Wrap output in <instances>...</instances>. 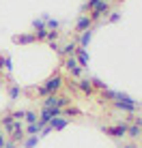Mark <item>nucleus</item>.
I'll return each mask as SVG.
<instances>
[{"label": "nucleus", "instance_id": "1", "mask_svg": "<svg viewBox=\"0 0 142 148\" xmlns=\"http://www.w3.org/2000/svg\"><path fill=\"white\" fill-rule=\"evenodd\" d=\"M63 86V77L60 75H54V77H50L45 84L39 88V97H48V95H56V90Z\"/></svg>", "mask_w": 142, "mask_h": 148}, {"label": "nucleus", "instance_id": "2", "mask_svg": "<svg viewBox=\"0 0 142 148\" xmlns=\"http://www.w3.org/2000/svg\"><path fill=\"white\" fill-rule=\"evenodd\" d=\"M108 13H110V2H108V0H95V4H93V13H90L88 17L95 22V19H99L101 15H108Z\"/></svg>", "mask_w": 142, "mask_h": 148}, {"label": "nucleus", "instance_id": "3", "mask_svg": "<svg viewBox=\"0 0 142 148\" xmlns=\"http://www.w3.org/2000/svg\"><path fill=\"white\" fill-rule=\"evenodd\" d=\"M127 127L129 125H116V127H101V131H103L105 135H110V137H125L127 135Z\"/></svg>", "mask_w": 142, "mask_h": 148}, {"label": "nucleus", "instance_id": "4", "mask_svg": "<svg viewBox=\"0 0 142 148\" xmlns=\"http://www.w3.org/2000/svg\"><path fill=\"white\" fill-rule=\"evenodd\" d=\"M65 67L71 71V75H73V77H80V75H82V69H80V64H78V60H75V56H67V60H65Z\"/></svg>", "mask_w": 142, "mask_h": 148}, {"label": "nucleus", "instance_id": "5", "mask_svg": "<svg viewBox=\"0 0 142 148\" xmlns=\"http://www.w3.org/2000/svg\"><path fill=\"white\" fill-rule=\"evenodd\" d=\"M112 103H114V108L116 110H121V112H129V114H131V112H136V108H138V101H112Z\"/></svg>", "mask_w": 142, "mask_h": 148}, {"label": "nucleus", "instance_id": "6", "mask_svg": "<svg viewBox=\"0 0 142 148\" xmlns=\"http://www.w3.org/2000/svg\"><path fill=\"white\" fill-rule=\"evenodd\" d=\"M32 28H34V37H37V39H45V34H48V26H45V22L41 17L32 22Z\"/></svg>", "mask_w": 142, "mask_h": 148}, {"label": "nucleus", "instance_id": "7", "mask_svg": "<svg viewBox=\"0 0 142 148\" xmlns=\"http://www.w3.org/2000/svg\"><path fill=\"white\" fill-rule=\"evenodd\" d=\"M73 56H75V60H78L80 69H86V67H88V52H86V47H78Z\"/></svg>", "mask_w": 142, "mask_h": 148}, {"label": "nucleus", "instance_id": "8", "mask_svg": "<svg viewBox=\"0 0 142 148\" xmlns=\"http://www.w3.org/2000/svg\"><path fill=\"white\" fill-rule=\"evenodd\" d=\"M48 125H50V129H52V131H60V129H65V127L69 125V120L63 118V116H56V118H52Z\"/></svg>", "mask_w": 142, "mask_h": 148}, {"label": "nucleus", "instance_id": "9", "mask_svg": "<svg viewBox=\"0 0 142 148\" xmlns=\"http://www.w3.org/2000/svg\"><path fill=\"white\" fill-rule=\"evenodd\" d=\"M90 26H93V19H90L88 15H80L78 24H75V30H78V32H84V30H88Z\"/></svg>", "mask_w": 142, "mask_h": 148}, {"label": "nucleus", "instance_id": "10", "mask_svg": "<svg viewBox=\"0 0 142 148\" xmlns=\"http://www.w3.org/2000/svg\"><path fill=\"white\" fill-rule=\"evenodd\" d=\"M90 39H93V30H84V32H80V41H78V47H86V45L90 43Z\"/></svg>", "mask_w": 142, "mask_h": 148}, {"label": "nucleus", "instance_id": "11", "mask_svg": "<svg viewBox=\"0 0 142 148\" xmlns=\"http://www.w3.org/2000/svg\"><path fill=\"white\" fill-rule=\"evenodd\" d=\"M41 129H43V127L39 125V122L26 125V127H24V135H39V133H41Z\"/></svg>", "mask_w": 142, "mask_h": 148}, {"label": "nucleus", "instance_id": "12", "mask_svg": "<svg viewBox=\"0 0 142 148\" xmlns=\"http://www.w3.org/2000/svg\"><path fill=\"white\" fill-rule=\"evenodd\" d=\"M78 88L82 90L84 95H88V97L93 95V84H90V79H82V82L78 84Z\"/></svg>", "mask_w": 142, "mask_h": 148}, {"label": "nucleus", "instance_id": "13", "mask_svg": "<svg viewBox=\"0 0 142 148\" xmlns=\"http://www.w3.org/2000/svg\"><path fill=\"white\" fill-rule=\"evenodd\" d=\"M75 49H78V43H73V41H71V43H67L65 47H60V54H63V56H73Z\"/></svg>", "mask_w": 142, "mask_h": 148}, {"label": "nucleus", "instance_id": "14", "mask_svg": "<svg viewBox=\"0 0 142 148\" xmlns=\"http://www.w3.org/2000/svg\"><path fill=\"white\" fill-rule=\"evenodd\" d=\"M39 140H41L39 135H28L26 140H24V146H26V148H34V146L39 144Z\"/></svg>", "mask_w": 142, "mask_h": 148}, {"label": "nucleus", "instance_id": "15", "mask_svg": "<svg viewBox=\"0 0 142 148\" xmlns=\"http://www.w3.org/2000/svg\"><path fill=\"white\" fill-rule=\"evenodd\" d=\"M127 135H131V137H140V135H142V127H138V125H129V127H127Z\"/></svg>", "mask_w": 142, "mask_h": 148}, {"label": "nucleus", "instance_id": "16", "mask_svg": "<svg viewBox=\"0 0 142 148\" xmlns=\"http://www.w3.org/2000/svg\"><path fill=\"white\" fill-rule=\"evenodd\" d=\"M34 34H19V37H15V43H34Z\"/></svg>", "mask_w": 142, "mask_h": 148}, {"label": "nucleus", "instance_id": "17", "mask_svg": "<svg viewBox=\"0 0 142 148\" xmlns=\"http://www.w3.org/2000/svg\"><path fill=\"white\" fill-rule=\"evenodd\" d=\"M19 92H22V88H19L17 84H11V86H9V97H11L13 101L19 99Z\"/></svg>", "mask_w": 142, "mask_h": 148}, {"label": "nucleus", "instance_id": "18", "mask_svg": "<svg viewBox=\"0 0 142 148\" xmlns=\"http://www.w3.org/2000/svg\"><path fill=\"white\" fill-rule=\"evenodd\" d=\"M24 120H26V125H32V122L39 120L37 112H24Z\"/></svg>", "mask_w": 142, "mask_h": 148}, {"label": "nucleus", "instance_id": "19", "mask_svg": "<svg viewBox=\"0 0 142 148\" xmlns=\"http://www.w3.org/2000/svg\"><path fill=\"white\" fill-rule=\"evenodd\" d=\"M45 22V26H48V30H58V19H52V17H48V19H43Z\"/></svg>", "mask_w": 142, "mask_h": 148}, {"label": "nucleus", "instance_id": "20", "mask_svg": "<svg viewBox=\"0 0 142 148\" xmlns=\"http://www.w3.org/2000/svg\"><path fill=\"white\" fill-rule=\"evenodd\" d=\"M63 114H65V116H78V114H80V110H78V108H71V105H67V108L63 110Z\"/></svg>", "mask_w": 142, "mask_h": 148}, {"label": "nucleus", "instance_id": "21", "mask_svg": "<svg viewBox=\"0 0 142 148\" xmlns=\"http://www.w3.org/2000/svg\"><path fill=\"white\" fill-rule=\"evenodd\" d=\"M90 84H93V88H101V90H105L108 86H105V82H101V79H97V77H93L90 79Z\"/></svg>", "mask_w": 142, "mask_h": 148}, {"label": "nucleus", "instance_id": "22", "mask_svg": "<svg viewBox=\"0 0 142 148\" xmlns=\"http://www.w3.org/2000/svg\"><path fill=\"white\" fill-rule=\"evenodd\" d=\"M0 62H2V67L9 71V73H11L13 71V62H11V58H9V56H4V60H0Z\"/></svg>", "mask_w": 142, "mask_h": 148}, {"label": "nucleus", "instance_id": "23", "mask_svg": "<svg viewBox=\"0 0 142 148\" xmlns=\"http://www.w3.org/2000/svg\"><path fill=\"white\" fill-rule=\"evenodd\" d=\"M11 118H13V120H24V112H22V110L11 112Z\"/></svg>", "mask_w": 142, "mask_h": 148}, {"label": "nucleus", "instance_id": "24", "mask_svg": "<svg viewBox=\"0 0 142 148\" xmlns=\"http://www.w3.org/2000/svg\"><path fill=\"white\" fill-rule=\"evenodd\" d=\"M119 19H121V13H116V11H114V13H110L108 22H112V24H114V22H119Z\"/></svg>", "mask_w": 142, "mask_h": 148}, {"label": "nucleus", "instance_id": "25", "mask_svg": "<svg viewBox=\"0 0 142 148\" xmlns=\"http://www.w3.org/2000/svg\"><path fill=\"white\" fill-rule=\"evenodd\" d=\"M4 148H17V144H15V142H7V144H4Z\"/></svg>", "mask_w": 142, "mask_h": 148}, {"label": "nucleus", "instance_id": "26", "mask_svg": "<svg viewBox=\"0 0 142 148\" xmlns=\"http://www.w3.org/2000/svg\"><path fill=\"white\" fill-rule=\"evenodd\" d=\"M4 144H7V137H4V135H0V148H4Z\"/></svg>", "mask_w": 142, "mask_h": 148}, {"label": "nucleus", "instance_id": "27", "mask_svg": "<svg viewBox=\"0 0 142 148\" xmlns=\"http://www.w3.org/2000/svg\"><path fill=\"white\" fill-rule=\"evenodd\" d=\"M123 148H136V146H134V144H125Z\"/></svg>", "mask_w": 142, "mask_h": 148}, {"label": "nucleus", "instance_id": "28", "mask_svg": "<svg viewBox=\"0 0 142 148\" xmlns=\"http://www.w3.org/2000/svg\"><path fill=\"white\" fill-rule=\"evenodd\" d=\"M140 105H142V103H140Z\"/></svg>", "mask_w": 142, "mask_h": 148}]
</instances>
